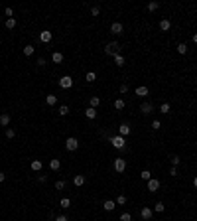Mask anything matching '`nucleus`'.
I'll return each mask as SVG.
<instances>
[{"instance_id": "9b49d317", "label": "nucleus", "mask_w": 197, "mask_h": 221, "mask_svg": "<svg viewBox=\"0 0 197 221\" xmlns=\"http://www.w3.org/2000/svg\"><path fill=\"white\" fill-rule=\"evenodd\" d=\"M136 95H138V97H148V95H150L148 87H146V85H140V87H136Z\"/></svg>"}, {"instance_id": "09e8293b", "label": "nucleus", "mask_w": 197, "mask_h": 221, "mask_svg": "<svg viewBox=\"0 0 197 221\" xmlns=\"http://www.w3.org/2000/svg\"><path fill=\"white\" fill-rule=\"evenodd\" d=\"M193 186H195V190H197V176L193 178Z\"/></svg>"}, {"instance_id": "f8f14e48", "label": "nucleus", "mask_w": 197, "mask_h": 221, "mask_svg": "<svg viewBox=\"0 0 197 221\" xmlns=\"http://www.w3.org/2000/svg\"><path fill=\"white\" fill-rule=\"evenodd\" d=\"M40 40L44 41V44H49V41H51V32H49V30H44L40 34Z\"/></svg>"}, {"instance_id": "cd10ccee", "label": "nucleus", "mask_w": 197, "mask_h": 221, "mask_svg": "<svg viewBox=\"0 0 197 221\" xmlns=\"http://www.w3.org/2000/svg\"><path fill=\"white\" fill-rule=\"evenodd\" d=\"M114 63L118 65V67H122V65H124V57L120 55V53H118V55H114Z\"/></svg>"}, {"instance_id": "2eb2a0df", "label": "nucleus", "mask_w": 197, "mask_h": 221, "mask_svg": "<svg viewBox=\"0 0 197 221\" xmlns=\"http://www.w3.org/2000/svg\"><path fill=\"white\" fill-rule=\"evenodd\" d=\"M73 184L77 186V187H81L83 184H85V176H83V174H77V176L73 178Z\"/></svg>"}, {"instance_id": "393cba45", "label": "nucleus", "mask_w": 197, "mask_h": 221, "mask_svg": "<svg viewBox=\"0 0 197 221\" xmlns=\"http://www.w3.org/2000/svg\"><path fill=\"white\" fill-rule=\"evenodd\" d=\"M164 209H166V205L162 201H158L156 205H154V211H158V213H164Z\"/></svg>"}, {"instance_id": "58836bf2", "label": "nucleus", "mask_w": 197, "mask_h": 221, "mask_svg": "<svg viewBox=\"0 0 197 221\" xmlns=\"http://www.w3.org/2000/svg\"><path fill=\"white\" fill-rule=\"evenodd\" d=\"M14 136H16V132L12 128H6V138H14Z\"/></svg>"}, {"instance_id": "72a5a7b5", "label": "nucleus", "mask_w": 197, "mask_h": 221, "mask_svg": "<svg viewBox=\"0 0 197 221\" xmlns=\"http://www.w3.org/2000/svg\"><path fill=\"white\" fill-rule=\"evenodd\" d=\"M14 26H16V20H14V18H8V20H6V28H8V30H12Z\"/></svg>"}, {"instance_id": "f03ea898", "label": "nucleus", "mask_w": 197, "mask_h": 221, "mask_svg": "<svg viewBox=\"0 0 197 221\" xmlns=\"http://www.w3.org/2000/svg\"><path fill=\"white\" fill-rule=\"evenodd\" d=\"M111 144L114 146L116 150H122L124 146H126V140H124V136H120V134H114L111 138Z\"/></svg>"}, {"instance_id": "37998d69", "label": "nucleus", "mask_w": 197, "mask_h": 221, "mask_svg": "<svg viewBox=\"0 0 197 221\" xmlns=\"http://www.w3.org/2000/svg\"><path fill=\"white\" fill-rule=\"evenodd\" d=\"M37 65H40V67H44V65H45V59H44V57H40V59H37Z\"/></svg>"}, {"instance_id": "ddd939ff", "label": "nucleus", "mask_w": 197, "mask_h": 221, "mask_svg": "<svg viewBox=\"0 0 197 221\" xmlns=\"http://www.w3.org/2000/svg\"><path fill=\"white\" fill-rule=\"evenodd\" d=\"M103 207H104V211H112L116 207V201H114V199H107V201L103 203Z\"/></svg>"}, {"instance_id": "f704fd0d", "label": "nucleus", "mask_w": 197, "mask_h": 221, "mask_svg": "<svg viewBox=\"0 0 197 221\" xmlns=\"http://www.w3.org/2000/svg\"><path fill=\"white\" fill-rule=\"evenodd\" d=\"M24 55H33V45H26L24 48Z\"/></svg>"}, {"instance_id": "1a4fd4ad", "label": "nucleus", "mask_w": 197, "mask_h": 221, "mask_svg": "<svg viewBox=\"0 0 197 221\" xmlns=\"http://www.w3.org/2000/svg\"><path fill=\"white\" fill-rule=\"evenodd\" d=\"M118 134H120V136H128V134H130V124L122 123V124L118 127Z\"/></svg>"}, {"instance_id": "de8ad7c7", "label": "nucleus", "mask_w": 197, "mask_h": 221, "mask_svg": "<svg viewBox=\"0 0 197 221\" xmlns=\"http://www.w3.org/2000/svg\"><path fill=\"white\" fill-rule=\"evenodd\" d=\"M193 44H197V32L193 34Z\"/></svg>"}, {"instance_id": "c756f323", "label": "nucleus", "mask_w": 197, "mask_h": 221, "mask_svg": "<svg viewBox=\"0 0 197 221\" xmlns=\"http://www.w3.org/2000/svg\"><path fill=\"white\" fill-rule=\"evenodd\" d=\"M59 205L63 207V209H67V207L71 205V199H69V198H63V199H61V201H59Z\"/></svg>"}, {"instance_id": "2f4dec72", "label": "nucleus", "mask_w": 197, "mask_h": 221, "mask_svg": "<svg viewBox=\"0 0 197 221\" xmlns=\"http://www.w3.org/2000/svg\"><path fill=\"white\" fill-rule=\"evenodd\" d=\"M178 53H181V55L187 53V45L185 44H178Z\"/></svg>"}, {"instance_id": "dca6fc26", "label": "nucleus", "mask_w": 197, "mask_h": 221, "mask_svg": "<svg viewBox=\"0 0 197 221\" xmlns=\"http://www.w3.org/2000/svg\"><path fill=\"white\" fill-rule=\"evenodd\" d=\"M30 168L33 170V172H40L41 168H44V164H41V160H32V164H30Z\"/></svg>"}, {"instance_id": "20e7f679", "label": "nucleus", "mask_w": 197, "mask_h": 221, "mask_svg": "<svg viewBox=\"0 0 197 221\" xmlns=\"http://www.w3.org/2000/svg\"><path fill=\"white\" fill-rule=\"evenodd\" d=\"M59 87H61V89H71V87H73V77L63 75V77L59 79Z\"/></svg>"}, {"instance_id": "0eeeda50", "label": "nucleus", "mask_w": 197, "mask_h": 221, "mask_svg": "<svg viewBox=\"0 0 197 221\" xmlns=\"http://www.w3.org/2000/svg\"><path fill=\"white\" fill-rule=\"evenodd\" d=\"M152 215H154V209H150V207H142L140 209V217L142 219L148 221V219H152Z\"/></svg>"}, {"instance_id": "a211bd4d", "label": "nucleus", "mask_w": 197, "mask_h": 221, "mask_svg": "<svg viewBox=\"0 0 197 221\" xmlns=\"http://www.w3.org/2000/svg\"><path fill=\"white\" fill-rule=\"evenodd\" d=\"M85 116H87V119H91V120H93V119H97V109L89 107V109L85 111Z\"/></svg>"}, {"instance_id": "7c9ffc66", "label": "nucleus", "mask_w": 197, "mask_h": 221, "mask_svg": "<svg viewBox=\"0 0 197 221\" xmlns=\"http://www.w3.org/2000/svg\"><path fill=\"white\" fill-rule=\"evenodd\" d=\"M59 115L61 116H67V115H69V107H67V105H61L59 107Z\"/></svg>"}, {"instance_id": "aec40b11", "label": "nucleus", "mask_w": 197, "mask_h": 221, "mask_svg": "<svg viewBox=\"0 0 197 221\" xmlns=\"http://www.w3.org/2000/svg\"><path fill=\"white\" fill-rule=\"evenodd\" d=\"M0 124H2V127H8V124H10V115L2 112V115H0Z\"/></svg>"}, {"instance_id": "bb28decb", "label": "nucleus", "mask_w": 197, "mask_h": 221, "mask_svg": "<svg viewBox=\"0 0 197 221\" xmlns=\"http://www.w3.org/2000/svg\"><path fill=\"white\" fill-rule=\"evenodd\" d=\"M160 8V2H150L148 4V12H156Z\"/></svg>"}, {"instance_id": "49530a36", "label": "nucleus", "mask_w": 197, "mask_h": 221, "mask_svg": "<svg viewBox=\"0 0 197 221\" xmlns=\"http://www.w3.org/2000/svg\"><path fill=\"white\" fill-rule=\"evenodd\" d=\"M4 180H6V174H4V172H0V184H2Z\"/></svg>"}, {"instance_id": "e433bc0d", "label": "nucleus", "mask_w": 197, "mask_h": 221, "mask_svg": "<svg viewBox=\"0 0 197 221\" xmlns=\"http://www.w3.org/2000/svg\"><path fill=\"white\" fill-rule=\"evenodd\" d=\"M120 221H132V215L128 213V211H124V213L120 215Z\"/></svg>"}, {"instance_id": "423d86ee", "label": "nucleus", "mask_w": 197, "mask_h": 221, "mask_svg": "<svg viewBox=\"0 0 197 221\" xmlns=\"http://www.w3.org/2000/svg\"><path fill=\"white\" fill-rule=\"evenodd\" d=\"M160 180H154V178H152V180H148V191H152V194H156V191L158 190H160Z\"/></svg>"}, {"instance_id": "7ed1b4c3", "label": "nucleus", "mask_w": 197, "mask_h": 221, "mask_svg": "<svg viewBox=\"0 0 197 221\" xmlns=\"http://www.w3.org/2000/svg\"><path fill=\"white\" fill-rule=\"evenodd\" d=\"M65 148L69 150V152H75V150L79 148V140L75 138V136H69V138L65 140Z\"/></svg>"}, {"instance_id": "4be33fe9", "label": "nucleus", "mask_w": 197, "mask_h": 221, "mask_svg": "<svg viewBox=\"0 0 197 221\" xmlns=\"http://www.w3.org/2000/svg\"><path fill=\"white\" fill-rule=\"evenodd\" d=\"M45 103H47V105L49 107H53V105H55V103H57V97H55V95H47V97H45Z\"/></svg>"}, {"instance_id": "c03bdc74", "label": "nucleus", "mask_w": 197, "mask_h": 221, "mask_svg": "<svg viewBox=\"0 0 197 221\" xmlns=\"http://www.w3.org/2000/svg\"><path fill=\"white\" fill-rule=\"evenodd\" d=\"M55 221H67V217H65V215H57Z\"/></svg>"}, {"instance_id": "79ce46f5", "label": "nucleus", "mask_w": 197, "mask_h": 221, "mask_svg": "<svg viewBox=\"0 0 197 221\" xmlns=\"http://www.w3.org/2000/svg\"><path fill=\"white\" fill-rule=\"evenodd\" d=\"M170 176H178V168H174V166H171V170H170Z\"/></svg>"}, {"instance_id": "4468645a", "label": "nucleus", "mask_w": 197, "mask_h": 221, "mask_svg": "<svg viewBox=\"0 0 197 221\" xmlns=\"http://www.w3.org/2000/svg\"><path fill=\"white\" fill-rule=\"evenodd\" d=\"M140 111L144 112V115H150V112L154 111V105L152 103H142V107H140Z\"/></svg>"}, {"instance_id": "9d476101", "label": "nucleus", "mask_w": 197, "mask_h": 221, "mask_svg": "<svg viewBox=\"0 0 197 221\" xmlns=\"http://www.w3.org/2000/svg\"><path fill=\"white\" fill-rule=\"evenodd\" d=\"M59 168H61V162L57 160V158H51V160H49V170H51V172H57Z\"/></svg>"}, {"instance_id": "4c0bfd02", "label": "nucleus", "mask_w": 197, "mask_h": 221, "mask_svg": "<svg viewBox=\"0 0 197 221\" xmlns=\"http://www.w3.org/2000/svg\"><path fill=\"white\" fill-rule=\"evenodd\" d=\"M152 128H154V130H160V128H162V123H160V120H152Z\"/></svg>"}, {"instance_id": "c9c22d12", "label": "nucleus", "mask_w": 197, "mask_h": 221, "mask_svg": "<svg viewBox=\"0 0 197 221\" xmlns=\"http://www.w3.org/2000/svg\"><path fill=\"white\" fill-rule=\"evenodd\" d=\"M126 203V195H118L116 198V205H124Z\"/></svg>"}, {"instance_id": "a18cd8bd", "label": "nucleus", "mask_w": 197, "mask_h": 221, "mask_svg": "<svg viewBox=\"0 0 197 221\" xmlns=\"http://www.w3.org/2000/svg\"><path fill=\"white\" fill-rule=\"evenodd\" d=\"M128 91V85H120V93H126Z\"/></svg>"}, {"instance_id": "6e6552de", "label": "nucleus", "mask_w": 197, "mask_h": 221, "mask_svg": "<svg viewBox=\"0 0 197 221\" xmlns=\"http://www.w3.org/2000/svg\"><path fill=\"white\" fill-rule=\"evenodd\" d=\"M122 30H124V28H122V24H120V22H112V26H111V32H112L114 36L122 34Z\"/></svg>"}, {"instance_id": "39448f33", "label": "nucleus", "mask_w": 197, "mask_h": 221, "mask_svg": "<svg viewBox=\"0 0 197 221\" xmlns=\"http://www.w3.org/2000/svg\"><path fill=\"white\" fill-rule=\"evenodd\" d=\"M126 170V160L124 158H114V172H124Z\"/></svg>"}, {"instance_id": "412c9836", "label": "nucleus", "mask_w": 197, "mask_h": 221, "mask_svg": "<svg viewBox=\"0 0 197 221\" xmlns=\"http://www.w3.org/2000/svg\"><path fill=\"white\" fill-rule=\"evenodd\" d=\"M140 178H142L144 182L152 180V172H150V170H142V172H140Z\"/></svg>"}, {"instance_id": "5701e85b", "label": "nucleus", "mask_w": 197, "mask_h": 221, "mask_svg": "<svg viewBox=\"0 0 197 221\" xmlns=\"http://www.w3.org/2000/svg\"><path fill=\"white\" fill-rule=\"evenodd\" d=\"M95 79H97V73H95V71H89V73L85 75V81H87V83H93Z\"/></svg>"}, {"instance_id": "a878e982", "label": "nucleus", "mask_w": 197, "mask_h": 221, "mask_svg": "<svg viewBox=\"0 0 197 221\" xmlns=\"http://www.w3.org/2000/svg\"><path fill=\"white\" fill-rule=\"evenodd\" d=\"M114 109L116 111H122L124 109V101H122V99H116V101H114Z\"/></svg>"}, {"instance_id": "a19ab883", "label": "nucleus", "mask_w": 197, "mask_h": 221, "mask_svg": "<svg viewBox=\"0 0 197 221\" xmlns=\"http://www.w3.org/2000/svg\"><path fill=\"white\" fill-rule=\"evenodd\" d=\"M99 12H100L99 6H93V8H91V14H93V16H99Z\"/></svg>"}, {"instance_id": "473e14b6", "label": "nucleus", "mask_w": 197, "mask_h": 221, "mask_svg": "<svg viewBox=\"0 0 197 221\" xmlns=\"http://www.w3.org/2000/svg\"><path fill=\"white\" fill-rule=\"evenodd\" d=\"M170 162H171V166L175 168V166H179V162H181V160H179V156H170Z\"/></svg>"}, {"instance_id": "6ab92c4d", "label": "nucleus", "mask_w": 197, "mask_h": 221, "mask_svg": "<svg viewBox=\"0 0 197 221\" xmlns=\"http://www.w3.org/2000/svg\"><path fill=\"white\" fill-rule=\"evenodd\" d=\"M170 28H171V22H170V20H160V30L162 32H167Z\"/></svg>"}, {"instance_id": "f257e3e1", "label": "nucleus", "mask_w": 197, "mask_h": 221, "mask_svg": "<svg viewBox=\"0 0 197 221\" xmlns=\"http://www.w3.org/2000/svg\"><path fill=\"white\" fill-rule=\"evenodd\" d=\"M118 52H120V44L118 41H111V44H107V48H104V53L107 55H118Z\"/></svg>"}, {"instance_id": "b1692460", "label": "nucleus", "mask_w": 197, "mask_h": 221, "mask_svg": "<svg viewBox=\"0 0 197 221\" xmlns=\"http://www.w3.org/2000/svg\"><path fill=\"white\" fill-rule=\"evenodd\" d=\"M160 112L162 115H167V112H170V103H162L160 105Z\"/></svg>"}, {"instance_id": "f3484780", "label": "nucleus", "mask_w": 197, "mask_h": 221, "mask_svg": "<svg viewBox=\"0 0 197 221\" xmlns=\"http://www.w3.org/2000/svg\"><path fill=\"white\" fill-rule=\"evenodd\" d=\"M51 61H53V63H61V61H63V53L53 52V53H51Z\"/></svg>"}, {"instance_id": "c85d7f7f", "label": "nucleus", "mask_w": 197, "mask_h": 221, "mask_svg": "<svg viewBox=\"0 0 197 221\" xmlns=\"http://www.w3.org/2000/svg\"><path fill=\"white\" fill-rule=\"evenodd\" d=\"M89 103H91V107H93V109H97V107L100 105V99H99V97H91Z\"/></svg>"}, {"instance_id": "ea45409f", "label": "nucleus", "mask_w": 197, "mask_h": 221, "mask_svg": "<svg viewBox=\"0 0 197 221\" xmlns=\"http://www.w3.org/2000/svg\"><path fill=\"white\" fill-rule=\"evenodd\" d=\"M63 187H65V182H63V180L55 182V190H63Z\"/></svg>"}]
</instances>
